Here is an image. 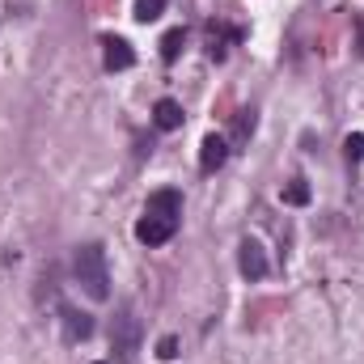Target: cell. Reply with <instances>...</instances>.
Returning <instances> with one entry per match:
<instances>
[{
	"mask_svg": "<svg viewBox=\"0 0 364 364\" xmlns=\"http://www.w3.org/2000/svg\"><path fill=\"white\" fill-rule=\"evenodd\" d=\"M73 275L81 284V292L90 301H106L110 296V267H106V250L97 242H85L73 259Z\"/></svg>",
	"mask_w": 364,
	"mask_h": 364,
	"instance_id": "cell-1",
	"label": "cell"
},
{
	"mask_svg": "<svg viewBox=\"0 0 364 364\" xmlns=\"http://www.w3.org/2000/svg\"><path fill=\"white\" fill-rule=\"evenodd\" d=\"M110 348L119 352V364L136 360V352H140V318H136L132 305H123L114 314V322H110Z\"/></svg>",
	"mask_w": 364,
	"mask_h": 364,
	"instance_id": "cell-2",
	"label": "cell"
},
{
	"mask_svg": "<svg viewBox=\"0 0 364 364\" xmlns=\"http://www.w3.org/2000/svg\"><path fill=\"white\" fill-rule=\"evenodd\" d=\"M174 233H178V220H166V216H140L136 220V242L140 246H166Z\"/></svg>",
	"mask_w": 364,
	"mask_h": 364,
	"instance_id": "cell-3",
	"label": "cell"
},
{
	"mask_svg": "<svg viewBox=\"0 0 364 364\" xmlns=\"http://www.w3.org/2000/svg\"><path fill=\"white\" fill-rule=\"evenodd\" d=\"M144 216H166V220H178L182 216V191L166 186V191H153L149 203H144Z\"/></svg>",
	"mask_w": 364,
	"mask_h": 364,
	"instance_id": "cell-4",
	"label": "cell"
},
{
	"mask_svg": "<svg viewBox=\"0 0 364 364\" xmlns=\"http://www.w3.org/2000/svg\"><path fill=\"white\" fill-rule=\"evenodd\" d=\"M237 267H242L246 279H267V272H272V267H267L263 246H259V242H250V237H246V242H242V250H237Z\"/></svg>",
	"mask_w": 364,
	"mask_h": 364,
	"instance_id": "cell-5",
	"label": "cell"
},
{
	"mask_svg": "<svg viewBox=\"0 0 364 364\" xmlns=\"http://www.w3.org/2000/svg\"><path fill=\"white\" fill-rule=\"evenodd\" d=\"M60 322H64V339L68 343H85L93 335V318L81 314V309H73V305H60Z\"/></svg>",
	"mask_w": 364,
	"mask_h": 364,
	"instance_id": "cell-6",
	"label": "cell"
},
{
	"mask_svg": "<svg viewBox=\"0 0 364 364\" xmlns=\"http://www.w3.org/2000/svg\"><path fill=\"white\" fill-rule=\"evenodd\" d=\"M225 157H229V140L225 136H203V144H199V170L203 174H216L220 166H225Z\"/></svg>",
	"mask_w": 364,
	"mask_h": 364,
	"instance_id": "cell-7",
	"label": "cell"
},
{
	"mask_svg": "<svg viewBox=\"0 0 364 364\" xmlns=\"http://www.w3.org/2000/svg\"><path fill=\"white\" fill-rule=\"evenodd\" d=\"M102 47H106V55H102V60H106V68H110V73H123V68H132V64H136V51H132V43H127V38H114V34H110V38H102Z\"/></svg>",
	"mask_w": 364,
	"mask_h": 364,
	"instance_id": "cell-8",
	"label": "cell"
},
{
	"mask_svg": "<svg viewBox=\"0 0 364 364\" xmlns=\"http://www.w3.org/2000/svg\"><path fill=\"white\" fill-rule=\"evenodd\" d=\"M153 123H157L161 132H178L182 127V106L174 97H161V102L153 106Z\"/></svg>",
	"mask_w": 364,
	"mask_h": 364,
	"instance_id": "cell-9",
	"label": "cell"
},
{
	"mask_svg": "<svg viewBox=\"0 0 364 364\" xmlns=\"http://www.w3.org/2000/svg\"><path fill=\"white\" fill-rule=\"evenodd\" d=\"M182 47H186V30H170V34L161 38V60L174 64V60L182 55Z\"/></svg>",
	"mask_w": 364,
	"mask_h": 364,
	"instance_id": "cell-10",
	"label": "cell"
},
{
	"mask_svg": "<svg viewBox=\"0 0 364 364\" xmlns=\"http://www.w3.org/2000/svg\"><path fill=\"white\" fill-rule=\"evenodd\" d=\"M284 203L305 208V203H309V182H305V178H292L288 186H284Z\"/></svg>",
	"mask_w": 364,
	"mask_h": 364,
	"instance_id": "cell-11",
	"label": "cell"
},
{
	"mask_svg": "<svg viewBox=\"0 0 364 364\" xmlns=\"http://www.w3.org/2000/svg\"><path fill=\"white\" fill-rule=\"evenodd\" d=\"M161 13H166V0H136V21L149 26V21H157Z\"/></svg>",
	"mask_w": 364,
	"mask_h": 364,
	"instance_id": "cell-12",
	"label": "cell"
},
{
	"mask_svg": "<svg viewBox=\"0 0 364 364\" xmlns=\"http://www.w3.org/2000/svg\"><path fill=\"white\" fill-rule=\"evenodd\" d=\"M343 157H348V161H364V132H352V136L343 140Z\"/></svg>",
	"mask_w": 364,
	"mask_h": 364,
	"instance_id": "cell-13",
	"label": "cell"
},
{
	"mask_svg": "<svg viewBox=\"0 0 364 364\" xmlns=\"http://www.w3.org/2000/svg\"><path fill=\"white\" fill-rule=\"evenodd\" d=\"M250 132H255V110H242L237 114V140H246Z\"/></svg>",
	"mask_w": 364,
	"mask_h": 364,
	"instance_id": "cell-14",
	"label": "cell"
},
{
	"mask_svg": "<svg viewBox=\"0 0 364 364\" xmlns=\"http://www.w3.org/2000/svg\"><path fill=\"white\" fill-rule=\"evenodd\" d=\"M157 356H161V360H174V356H178V339H174V335H166V339L157 343Z\"/></svg>",
	"mask_w": 364,
	"mask_h": 364,
	"instance_id": "cell-15",
	"label": "cell"
},
{
	"mask_svg": "<svg viewBox=\"0 0 364 364\" xmlns=\"http://www.w3.org/2000/svg\"><path fill=\"white\" fill-rule=\"evenodd\" d=\"M360 55H364V17H360Z\"/></svg>",
	"mask_w": 364,
	"mask_h": 364,
	"instance_id": "cell-16",
	"label": "cell"
},
{
	"mask_svg": "<svg viewBox=\"0 0 364 364\" xmlns=\"http://www.w3.org/2000/svg\"><path fill=\"white\" fill-rule=\"evenodd\" d=\"M93 364H106V360H93Z\"/></svg>",
	"mask_w": 364,
	"mask_h": 364,
	"instance_id": "cell-17",
	"label": "cell"
}]
</instances>
